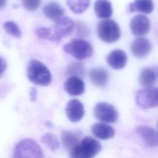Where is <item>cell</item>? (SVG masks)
Returning <instances> with one entry per match:
<instances>
[{
  "label": "cell",
  "instance_id": "32",
  "mask_svg": "<svg viewBox=\"0 0 158 158\" xmlns=\"http://www.w3.org/2000/svg\"><path fill=\"white\" fill-rule=\"evenodd\" d=\"M45 125L49 127V128H51L52 127V124L49 122V121H47L46 123H45Z\"/></svg>",
  "mask_w": 158,
  "mask_h": 158
},
{
  "label": "cell",
  "instance_id": "17",
  "mask_svg": "<svg viewBox=\"0 0 158 158\" xmlns=\"http://www.w3.org/2000/svg\"><path fill=\"white\" fill-rule=\"evenodd\" d=\"M43 12L45 16L49 19L56 22L63 16L64 10L58 3L50 2L44 6Z\"/></svg>",
  "mask_w": 158,
  "mask_h": 158
},
{
  "label": "cell",
  "instance_id": "2",
  "mask_svg": "<svg viewBox=\"0 0 158 158\" xmlns=\"http://www.w3.org/2000/svg\"><path fill=\"white\" fill-rule=\"evenodd\" d=\"M27 77L33 83L47 86L51 81V74L49 69L42 62L31 59L27 67Z\"/></svg>",
  "mask_w": 158,
  "mask_h": 158
},
{
  "label": "cell",
  "instance_id": "14",
  "mask_svg": "<svg viewBox=\"0 0 158 158\" xmlns=\"http://www.w3.org/2000/svg\"><path fill=\"white\" fill-rule=\"evenodd\" d=\"M127 56L126 53L120 49H115L110 52L107 57V64L114 69H123L127 63Z\"/></svg>",
  "mask_w": 158,
  "mask_h": 158
},
{
  "label": "cell",
  "instance_id": "10",
  "mask_svg": "<svg viewBox=\"0 0 158 158\" xmlns=\"http://www.w3.org/2000/svg\"><path fill=\"white\" fill-rule=\"evenodd\" d=\"M65 113L71 122H77L83 118L85 114L84 106L79 100L71 99L66 106Z\"/></svg>",
  "mask_w": 158,
  "mask_h": 158
},
{
  "label": "cell",
  "instance_id": "6",
  "mask_svg": "<svg viewBox=\"0 0 158 158\" xmlns=\"http://www.w3.org/2000/svg\"><path fill=\"white\" fill-rule=\"evenodd\" d=\"M135 100L138 106L143 109L157 107L158 105L157 88H146L137 91Z\"/></svg>",
  "mask_w": 158,
  "mask_h": 158
},
{
  "label": "cell",
  "instance_id": "18",
  "mask_svg": "<svg viewBox=\"0 0 158 158\" xmlns=\"http://www.w3.org/2000/svg\"><path fill=\"white\" fill-rule=\"evenodd\" d=\"M89 78L94 85L98 87H103L107 83L109 74L105 69L94 68L90 71Z\"/></svg>",
  "mask_w": 158,
  "mask_h": 158
},
{
  "label": "cell",
  "instance_id": "24",
  "mask_svg": "<svg viewBox=\"0 0 158 158\" xmlns=\"http://www.w3.org/2000/svg\"><path fill=\"white\" fill-rule=\"evenodd\" d=\"M3 28L9 35L18 38L21 37L22 31L20 28L14 21L9 20L5 22L3 24Z\"/></svg>",
  "mask_w": 158,
  "mask_h": 158
},
{
  "label": "cell",
  "instance_id": "11",
  "mask_svg": "<svg viewBox=\"0 0 158 158\" xmlns=\"http://www.w3.org/2000/svg\"><path fill=\"white\" fill-rule=\"evenodd\" d=\"M136 132L148 146L151 147L157 146L158 133L154 128L148 125H141L136 128Z\"/></svg>",
  "mask_w": 158,
  "mask_h": 158
},
{
  "label": "cell",
  "instance_id": "26",
  "mask_svg": "<svg viewBox=\"0 0 158 158\" xmlns=\"http://www.w3.org/2000/svg\"><path fill=\"white\" fill-rule=\"evenodd\" d=\"M77 35L80 38H86L89 33L90 30L88 27L83 22L77 20L75 24Z\"/></svg>",
  "mask_w": 158,
  "mask_h": 158
},
{
  "label": "cell",
  "instance_id": "3",
  "mask_svg": "<svg viewBox=\"0 0 158 158\" xmlns=\"http://www.w3.org/2000/svg\"><path fill=\"white\" fill-rule=\"evenodd\" d=\"M12 158H43V152L35 141L23 139L16 144Z\"/></svg>",
  "mask_w": 158,
  "mask_h": 158
},
{
  "label": "cell",
  "instance_id": "19",
  "mask_svg": "<svg viewBox=\"0 0 158 158\" xmlns=\"http://www.w3.org/2000/svg\"><path fill=\"white\" fill-rule=\"evenodd\" d=\"M94 9L96 15L101 19H108L112 14V4L109 0H96Z\"/></svg>",
  "mask_w": 158,
  "mask_h": 158
},
{
  "label": "cell",
  "instance_id": "7",
  "mask_svg": "<svg viewBox=\"0 0 158 158\" xmlns=\"http://www.w3.org/2000/svg\"><path fill=\"white\" fill-rule=\"evenodd\" d=\"M95 117L104 122L114 123L117 120L118 112L115 107L107 102H99L94 108Z\"/></svg>",
  "mask_w": 158,
  "mask_h": 158
},
{
  "label": "cell",
  "instance_id": "29",
  "mask_svg": "<svg viewBox=\"0 0 158 158\" xmlns=\"http://www.w3.org/2000/svg\"><path fill=\"white\" fill-rule=\"evenodd\" d=\"M7 69V62L6 60L0 56V77H1L5 72Z\"/></svg>",
  "mask_w": 158,
  "mask_h": 158
},
{
  "label": "cell",
  "instance_id": "22",
  "mask_svg": "<svg viewBox=\"0 0 158 158\" xmlns=\"http://www.w3.org/2000/svg\"><path fill=\"white\" fill-rule=\"evenodd\" d=\"M90 0H67L70 10L75 14H81L89 7Z\"/></svg>",
  "mask_w": 158,
  "mask_h": 158
},
{
  "label": "cell",
  "instance_id": "30",
  "mask_svg": "<svg viewBox=\"0 0 158 158\" xmlns=\"http://www.w3.org/2000/svg\"><path fill=\"white\" fill-rule=\"evenodd\" d=\"M29 95H30V98L31 101L34 102L36 100V99H37V91H36V89L35 87H32V88H30Z\"/></svg>",
  "mask_w": 158,
  "mask_h": 158
},
{
  "label": "cell",
  "instance_id": "27",
  "mask_svg": "<svg viewBox=\"0 0 158 158\" xmlns=\"http://www.w3.org/2000/svg\"><path fill=\"white\" fill-rule=\"evenodd\" d=\"M35 33L37 37L41 40H48L49 41L53 40L52 38V31L51 29L46 27H39L37 28Z\"/></svg>",
  "mask_w": 158,
  "mask_h": 158
},
{
  "label": "cell",
  "instance_id": "23",
  "mask_svg": "<svg viewBox=\"0 0 158 158\" xmlns=\"http://www.w3.org/2000/svg\"><path fill=\"white\" fill-rule=\"evenodd\" d=\"M41 141L52 151H55L59 148V142L57 138L51 133H44L42 136Z\"/></svg>",
  "mask_w": 158,
  "mask_h": 158
},
{
  "label": "cell",
  "instance_id": "28",
  "mask_svg": "<svg viewBox=\"0 0 158 158\" xmlns=\"http://www.w3.org/2000/svg\"><path fill=\"white\" fill-rule=\"evenodd\" d=\"M41 4V0H22L23 7L28 11L36 10Z\"/></svg>",
  "mask_w": 158,
  "mask_h": 158
},
{
  "label": "cell",
  "instance_id": "5",
  "mask_svg": "<svg viewBox=\"0 0 158 158\" xmlns=\"http://www.w3.org/2000/svg\"><path fill=\"white\" fill-rule=\"evenodd\" d=\"M64 51L77 59H84L93 54V47L90 43L81 39H74L63 46Z\"/></svg>",
  "mask_w": 158,
  "mask_h": 158
},
{
  "label": "cell",
  "instance_id": "31",
  "mask_svg": "<svg viewBox=\"0 0 158 158\" xmlns=\"http://www.w3.org/2000/svg\"><path fill=\"white\" fill-rule=\"evenodd\" d=\"M7 3V0H0V9L4 8Z\"/></svg>",
  "mask_w": 158,
  "mask_h": 158
},
{
  "label": "cell",
  "instance_id": "4",
  "mask_svg": "<svg viewBox=\"0 0 158 158\" xmlns=\"http://www.w3.org/2000/svg\"><path fill=\"white\" fill-rule=\"evenodd\" d=\"M97 34L104 42L112 43L119 39L120 30L115 21L108 19L101 21L98 23Z\"/></svg>",
  "mask_w": 158,
  "mask_h": 158
},
{
  "label": "cell",
  "instance_id": "9",
  "mask_svg": "<svg viewBox=\"0 0 158 158\" xmlns=\"http://www.w3.org/2000/svg\"><path fill=\"white\" fill-rule=\"evenodd\" d=\"M131 33L136 36H142L147 34L150 29L149 19L144 15L139 14L134 16L130 23Z\"/></svg>",
  "mask_w": 158,
  "mask_h": 158
},
{
  "label": "cell",
  "instance_id": "1",
  "mask_svg": "<svg viewBox=\"0 0 158 158\" xmlns=\"http://www.w3.org/2000/svg\"><path fill=\"white\" fill-rule=\"evenodd\" d=\"M101 150L99 141L90 136L85 137L73 146L70 152V158H93Z\"/></svg>",
  "mask_w": 158,
  "mask_h": 158
},
{
  "label": "cell",
  "instance_id": "20",
  "mask_svg": "<svg viewBox=\"0 0 158 158\" xmlns=\"http://www.w3.org/2000/svg\"><path fill=\"white\" fill-rule=\"evenodd\" d=\"M154 9L152 0H135L128 6L130 12L138 11L145 14H150Z\"/></svg>",
  "mask_w": 158,
  "mask_h": 158
},
{
  "label": "cell",
  "instance_id": "25",
  "mask_svg": "<svg viewBox=\"0 0 158 158\" xmlns=\"http://www.w3.org/2000/svg\"><path fill=\"white\" fill-rule=\"evenodd\" d=\"M67 74L71 76L83 77L85 73V70L83 65L81 63L72 62L70 63L67 70Z\"/></svg>",
  "mask_w": 158,
  "mask_h": 158
},
{
  "label": "cell",
  "instance_id": "8",
  "mask_svg": "<svg viewBox=\"0 0 158 158\" xmlns=\"http://www.w3.org/2000/svg\"><path fill=\"white\" fill-rule=\"evenodd\" d=\"M75 27L73 21L65 16H62L60 19L56 22L52 31L54 42L60 43L63 38L72 34Z\"/></svg>",
  "mask_w": 158,
  "mask_h": 158
},
{
  "label": "cell",
  "instance_id": "15",
  "mask_svg": "<svg viewBox=\"0 0 158 158\" xmlns=\"http://www.w3.org/2000/svg\"><path fill=\"white\" fill-rule=\"evenodd\" d=\"M93 134L101 139H108L115 135V130L110 125L104 123H96L91 126Z\"/></svg>",
  "mask_w": 158,
  "mask_h": 158
},
{
  "label": "cell",
  "instance_id": "13",
  "mask_svg": "<svg viewBox=\"0 0 158 158\" xmlns=\"http://www.w3.org/2000/svg\"><path fill=\"white\" fill-rule=\"evenodd\" d=\"M65 91L70 96H79L85 91V83L80 77L71 76L64 83Z\"/></svg>",
  "mask_w": 158,
  "mask_h": 158
},
{
  "label": "cell",
  "instance_id": "21",
  "mask_svg": "<svg viewBox=\"0 0 158 158\" xmlns=\"http://www.w3.org/2000/svg\"><path fill=\"white\" fill-rule=\"evenodd\" d=\"M61 139L64 146L66 148L72 149L79 143V135L70 130H64L62 131Z\"/></svg>",
  "mask_w": 158,
  "mask_h": 158
},
{
  "label": "cell",
  "instance_id": "16",
  "mask_svg": "<svg viewBox=\"0 0 158 158\" xmlns=\"http://www.w3.org/2000/svg\"><path fill=\"white\" fill-rule=\"evenodd\" d=\"M157 70L153 68H144L139 74V81L142 86L144 88H151L157 81Z\"/></svg>",
  "mask_w": 158,
  "mask_h": 158
},
{
  "label": "cell",
  "instance_id": "12",
  "mask_svg": "<svg viewBox=\"0 0 158 158\" xmlns=\"http://www.w3.org/2000/svg\"><path fill=\"white\" fill-rule=\"evenodd\" d=\"M152 45L146 38L139 37L136 38L131 44L132 54L136 57L141 58L147 56L151 51Z\"/></svg>",
  "mask_w": 158,
  "mask_h": 158
}]
</instances>
